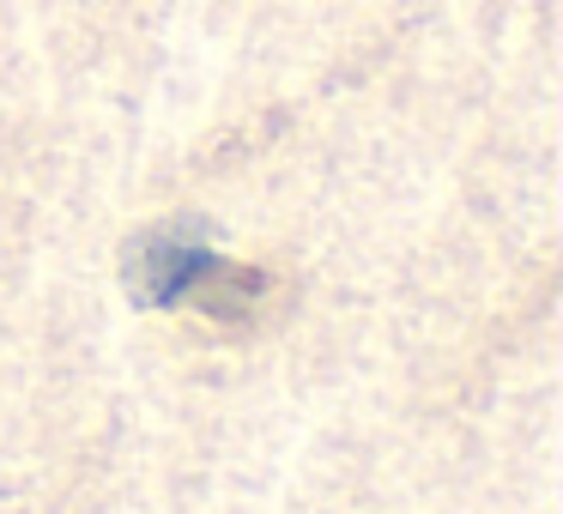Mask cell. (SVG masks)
Segmentation results:
<instances>
[{
	"mask_svg": "<svg viewBox=\"0 0 563 514\" xmlns=\"http://www.w3.org/2000/svg\"><path fill=\"white\" fill-rule=\"evenodd\" d=\"M122 284L140 309H200L212 321H236L267 303L273 279L261 267L219 255L200 224H152L122 248Z\"/></svg>",
	"mask_w": 563,
	"mask_h": 514,
	"instance_id": "1",
	"label": "cell"
}]
</instances>
